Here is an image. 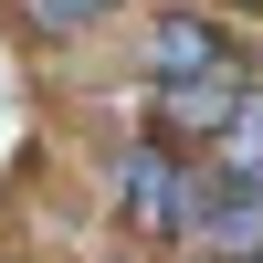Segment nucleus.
<instances>
[{"instance_id":"obj_7","label":"nucleus","mask_w":263,"mask_h":263,"mask_svg":"<svg viewBox=\"0 0 263 263\" xmlns=\"http://www.w3.org/2000/svg\"><path fill=\"white\" fill-rule=\"evenodd\" d=\"M253 263H263V253H253Z\"/></svg>"},{"instance_id":"obj_1","label":"nucleus","mask_w":263,"mask_h":263,"mask_svg":"<svg viewBox=\"0 0 263 263\" xmlns=\"http://www.w3.org/2000/svg\"><path fill=\"white\" fill-rule=\"evenodd\" d=\"M105 200H116L126 232H147V242L190 253V211H200V158H179V147H158L137 126L126 147H105Z\"/></svg>"},{"instance_id":"obj_4","label":"nucleus","mask_w":263,"mask_h":263,"mask_svg":"<svg viewBox=\"0 0 263 263\" xmlns=\"http://www.w3.org/2000/svg\"><path fill=\"white\" fill-rule=\"evenodd\" d=\"M221 63H242V53L221 42V21H211V11H190V0H179V11L147 21V84H190V74H221Z\"/></svg>"},{"instance_id":"obj_6","label":"nucleus","mask_w":263,"mask_h":263,"mask_svg":"<svg viewBox=\"0 0 263 263\" xmlns=\"http://www.w3.org/2000/svg\"><path fill=\"white\" fill-rule=\"evenodd\" d=\"M179 263H200V253H179Z\"/></svg>"},{"instance_id":"obj_3","label":"nucleus","mask_w":263,"mask_h":263,"mask_svg":"<svg viewBox=\"0 0 263 263\" xmlns=\"http://www.w3.org/2000/svg\"><path fill=\"white\" fill-rule=\"evenodd\" d=\"M190 253H200V263H253L263 253V179H211V168H200Z\"/></svg>"},{"instance_id":"obj_5","label":"nucleus","mask_w":263,"mask_h":263,"mask_svg":"<svg viewBox=\"0 0 263 263\" xmlns=\"http://www.w3.org/2000/svg\"><path fill=\"white\" fill-rule=\"evenodd\" d=\"M105 11H116V0H11L21 42H84V32H95Z\"/></svg>"},{"instance_id":"obj_2","label":"nucleus","mask_w":263,"mask_h":263,"mask_svg":"<svg viewBox=\"0 0 263 263\" xmlns=\"http://www.w3.org/2000/svg\"><path fill=\"white\" fill-rule=\"evenodd\" d=\"M253 95H263L253 63H221V74H190V84H147V137L179 147V158H211V147L242 126Z\"/></svg>"}]
</instances>
